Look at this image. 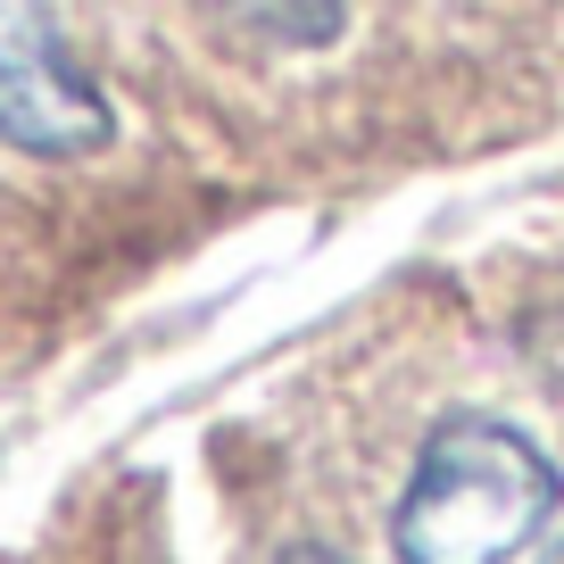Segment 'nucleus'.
Segmentation results:
<instances>
[{
	"label": "nucleus",
	"instance_id": "obj_1",
	"mask_svg": "<svg viewBox=\"0 0 564 564\" xmlns=\"http://www.w3.org/2000/svg\"><path fill=\"white\" fill-rule=\"evenodd\" d=\"M564 507V474L523 423L448 406L423 423L390 507V564H514Z\"/></svg>",
	"mask_w": 564,
	"mask_h": 564
},
{
	"label": "nucleus",
	"instance_id": "obj_2",
	"mask_svg": "<svg viewBox=\"0 0 564 564\" xmlns=\"http://www.w3.org/2000/svg\"><path fill=\"white\" fill-rule=\"evenodd\" d=\"M0 141L25 159H100L117 141V100L58 42L34 0H0Z\"/></svg>",
	"mask_w": 564,
	"mask_h": 564
},
{
	"label": "nucleus",
	"instance_id": "obj_3",
	"mask_svg": "<svg viewBox=\"0 0 564 564\" xmlns=\"http://www.w3.org/2000/svg\"><path fill=\"white\" fill-rule=\"evenodd\" d=\"M216 9L274 51H333L349 25V0H216Z\"/></svg>",
	"mask_w": 564,
	"mask_h": 564
},
{
	"label": "nucleus",
	"instance_id": "obj_4",
	"mask_svg": "<svg viewBox=\"0 0 564 564\" xmlns=\"http://www.w3.org/2000/svg\"><path fill=\"white\" fill-rule=\"evenodd\" d=\"M274 564H349V556H340V547H324V540H282Z\"/></svg>",
	"mask_w": 564,
	"mask_h": 564
},
{
	"label": "nucleus",
	"instance_id": "obj_5",
	"mask_svg": "<svg viewBox=\"0 0 564 564\" xmlns=\"http://www.w3.org/2000/svg\"><path fill=\"white\" fill-rule=\"evenodd\" d=\"M547 564H564V547H556V556H547Z\"/></svg>",
	"mask_w": 564,
	"mask_h": 564
}]
</instances>
